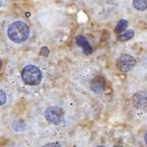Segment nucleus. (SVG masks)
<instances>
[{
    "label": "nucleus",
    "instance_id": "obj_11",
    "mask_svg": "<svg viewBox=\"0 0 147 147\" xmlns=\"http://www.w3.org/2000/svg\"><path fill=\"white\" fill-rule=\"evenodd\" d=\"M6 94H5V92L3 90H0V106L5 104L6 102Z\"/></svg>",
    "mask_w": 147,
    "mask_h": 147
},
{
    "label": "nucleus",
    "instance_id": "obj_14",
    "mask_svg": "<svg viewBox=\"0 0 147 147\" xmlns=\"http://www.w3.org/2000/svg\"><path fill=\"white\" fill-rule=\"evenodd\" d=\"M144 139H145V143H146V145H147V132H146V134H145Z\"/></svg>",
    "mask_w": 147,
    "mask_h": 147
},
{
    "label": "nucleus",
    "instance_id": "obj_4",
    "mask_svg": "<svg viewBox=\"0 0 147 147\" xmlns=\"http://www.w3.org/2000/svg\"><path fill=\"white\" fill-rule=\"evenodd\" d=\"M136 64V59L130 54L121 55L117 60V67L121 73L127 74L133 69Z\"/></svg>",
    "mask_w": 147,
    "mask_h": 147
},
{
    "label": "nucleus",
    "instance_id": "obj_3",
    "mask_svg": "<svg viewBox=\"0 0 147 147\" xmlns=\"http://www.w3.org/2000/svg\"><path fill=\"white\" fill-rule=\"evenodd\" d=\"M63 110L62 108L58 107V106H51L48 107L44 113V117H45L46 121L51 124L58 125L63 121Z\"/></svg>",
    "mask_w": 147,
    "mask_h": 147
},
{
    "label": "nucleus",
    "instance_id": "obj_15",
    "mask_svg": "<svg viewBox=\"0 0 147 147\" xmlns=\"http://www.w3.org/2000/svg\"><path fill=\"white\" fill-rule=\"evenodd\" d=\"M1 67H2V62H1V60H0V71H1Z\"/></svg>",
    "mask_w": 147,
    "mask_h": 147
},
{
    "label": "nucleus",
    "instance_id": "obj_13",
    "mask_svg": "<svg viewBox=\"0 0 147 147\" xmlns=\"http://www.w3.org/2000/svg\"><path fill=\"white\" fill-rule=\"evenodd\" d=\"M60 145L59 143H48V144H46L45 146H58Z\"/></svg>",
    "mask_w": 147,
    "mask_h": 147
},
{
    "label": "nucleus",
    "instance_id": "obj_12",
    "mask_svg": "<svg viewBox=\"0 0 147 147\" xmlns=\"http://www.w3.org/2000/svg\"><path fill=\"white\" fill-rule=\"evenodd\" d=\"M48 53H49V49L47 48V47H43V48L41 49V51H40V54L45 56V57L48 55Z\"/></svg>",
    "mask_w": 147,
    "mask_h": 147
},
{
    "label": "nucleus",
    "instance_id": "obj_10",
    "mask_svg": "<svg viewBox=\"0 0 147 147\" xmlns=\"http://www.w3.org/2000/svg\"><path fill=\"white\" fill-rule=\"evenodd\" d=\"M133 37H134L133 31H127V32L119 34V37H117V40L121 42H124V41H128V40H130L131 38H133Z\"/></svg>",
    "mask_w": 147,
    "mask_h": 147
},
{
    "label": "nucleus",
    "instance_id": "obj_6",
    "mask_svg": "<svg viewBox=\"0 0 147 147\" xmlns=\"http://www.w3.org/2000/svg\"><path fill=\"white\" fill-rule=\"evenodd\" d=\"M76 43L78 44L80 47H82L83 51H84V53H85V54H90V53L92 52L91 45H90L89 42L87 41V39H86L84 36L80 35V36L76 37Z\"/></svg>",
    "mask_w": 147,
    "mask_h": 147
},
{
    "label": "nucleus",
    "instance_id": "obj_2",
    "mask_svg": "<svg viewBox=\"0 0 147 147\" xmlns=\"http://www.w3.org/2000/svg\"><path fill=\"white\" fill-rule=\"evenodd\" d=\"M22 79L23 81L31 86H36L40 84L42 80V73L36 65L29 64L22 71Z\"/></svg>",
    "mask_w": 147,
    "mask_h": 147
},
{
    "label": "nucleus",
    "instance_id": "obj_1",
    "mask_svg": "<svg viewBox=\"0 0 147 147\" xmlns=\"http://www.w3.org/2000/svg\"><path fill=\"white\" fill-rule=\"evenodd\" d=\"M30 29L23 22H14L7 29V36L14 43H23L29 38Z\"/></svg>",
    "mask_w": 147,
    "mask_h": 147
},
{
    "label": "nucleus",
    "instance_id": "obj_8",
    "mask_svg": "<svg viewBox=\"0 0 147 147\" xmlns=\"http://www.w3.org/2000/svg\"><path fill=\"white\" fill-rule=\"evenodd\" d=\"M133 5L137 10L143 11L147 9V0H133Z\"/></svg>",
    "mask_w": 147,
    "mask_h": 147
},
{
    "label": "nucleus",
    "instance_id": "obj_7",
    "mask_svg": "<svg viewBox=\"0 0 147 147\" xmlns=\"http://www.w3.org/2000/svg\"><path fill=\"white\" fill-rule=\"evenodd\" d=\"M91 88L94 92H102L105 88V85H104L103 81H100L98 79V80H95L92 82Z\"/></svg>",
    "mask_w": 147,
    "mask_h": 147
},
{
    "label": "nucleus",
    "instance_id": "obj_5",
    "mask_svg": "<svg viewBox=\"0 0 147 147\" xmlns=\"http://www.w3.org/2000/svg\"><path fill=\"white\" fill-rule=\"evenodd\" d=\"M133 104L137 108H144L147 106V92L139 91L133 96Z\"/></svg>",
    "mask_w": 147,
    "mask_h": 147
},
{
    "label": "nucleus",
    "instance_id": "obj_9",
    "mask_svg": "<svg viewBox=\"0 0 147 147\" xmlns=\"http://www.w3.org/2000/svg\"><path fill=\"white\" fill-rule=\"evenodd\" d=\"M127 27H128V22L123 20V21L119 22V24H117L115 29V32L117 33V34H122V33H124L125 31H126Z\"/></svg>",
    "mask_w": 147,
    "mask_h": 147
}]
</instances>
